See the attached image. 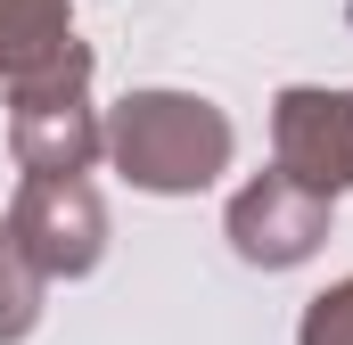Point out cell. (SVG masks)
I'll use <instances>...</instances> for the list:
<instances>
[{
  "label": "cell",
  "instance_id": "6",
  "mask_svg": "<svg viewBox=\"0 0 353 345\" xmlns=\"http://www.w3.org/2000/svg\"><path fill=\"white\" fill-rule=\"evenodd\" d=\"M74 50V0H0V83Z\"/></svg>",
  "mask_w": 353,
  "mask_h": 345
},
{
  "label": "cell",
  "instance_id": "1",
  "mask_svg": "<svg viewBox=\"0 0 353 345\" xmlns=\"http://www.w3.org/2000/svg\"><path fill=\"white\" fill-rule=\"evenodd\" d=\"M230 115L197 90H123L107 107V165L148 197H197L230 172Z\"/></svg>",
  "mask_w": 353,
  "mask_h": 345
},
{
  "label": "cell",
  "instance_id": "5",
  "mask_svg": "<svg viewBox=\"0 0 353 345\" xmlns=\"http://www.w3.org/2000/svg\"><path fill=\"white\" fill-rule=\"evenodd\" d=\"M271 165L321 197L353 189V90L288 83L271 99Z\"/></svg>",
  "mask_w": 353,
  "mask_h": 345
},
{
  "label": "cell",
  "instance_id": "7",
  "mask_svg": "<svg viewBox=\"0 0 353 345\" xmlns=\"http://www.w3.org/2000/svg\"><path fill=\"white\" fill-rule=\"evenodd\" d=\"M41 296H50V279L25 263V247H17L8 222H0V345H25L41 329Z\"/></svg>",
  "mask_w": 353,
  "mask_h": 345
},
{
  "label": "cell",
  "instance_id": "3",
  "mask_svg": "<svg viewBox=\"0 0 353 345\" xmlns=\"http://www.w3.org/2000/svg\"><path fill=\"white\" fill-rule=\"evenodd\" d=\"M0 222L41 279H90L107 255V206H99L90 172H25Z\"/></svg>",
  "mask_w": 353,
  "mask_h": 345
},
{
  "label": "cell",
  "instance_id": "4",
  "mask_svg": "<svg viewBox=\"0 0 353 345\" xmlns=\"http://www.w3.org/2000/svg\"><path fill=\"white\" fill-rule=\"evenodd\" d=\"M329 222H337V197H321V189H304V181H288L271 165L230 197L222 239H230V255L255 263V271H296V263H312L329 247Z\"/></svg>",
  "mask_w": 353,
  "mask_h": 345
},
{
  "label": "cell",
  "instance_id": "8",
  "mask_svg": "<svg viewBox=\"0 0 353 345\" xmlns=\"http://www.w3.org/2000/svg\"><path fill=\"white\" fill-rule=\"evenodd\" d=\"M296 345H353V271L337 288H321L312 304H304V321H296Z\"/></svg>",
  "mask_w": 353,
  "mask_h": 345
},
{
  "label": "cell",
  "instance_id": "2",
  "mask_svg": "<svg viewBox=\"0 0 353 345\" xmlns=\"http://www.w3.org/2000/svg\"><path fill=\"white\" fill-rule=\"evenodd\" d=\"M8 148L25 172H90L107 157V124L90 107V41L8 83Z\"/></svg>",
  "mask_w": 353,
  "mask_h": 345
}]
</instances>
